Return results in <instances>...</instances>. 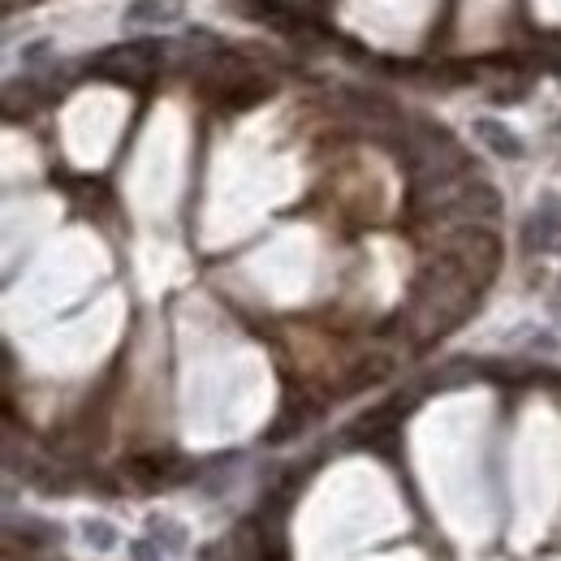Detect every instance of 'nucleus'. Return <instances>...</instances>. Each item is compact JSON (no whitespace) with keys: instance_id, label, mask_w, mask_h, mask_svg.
Returning <instances> with one entry per match:
<instances>
[{"instance_id":"f03ea898","label":"nucleus","mask_w":561,"mask_h":561,"mask_svg":"<svg viewBox=\"0 0 561 561\" xmlns=\"http://www.w3.org/2000/svg\"><path fill=\"white\" fill-rule=\"evenodd\" d=\"M475 130H480V139H484V143H488L497 156H510V160H518V156H523V139H518L514 130L497 126V121H480V126H475Z\"/></svg>"},{"instance_id":"f257e3e1","label":"nucleus","mask_w":561,"mask_h":561,"mask_svg":"<svg viewBox=\"0 0 561 561\" xmlns=\"http://www.w3.org/2000/svg\"><path fill=\"white\" fill-rule=\"evenodd\" d=\"M186 13V0H130L126 26H169Z\"/></svg>"}]
</instances>
